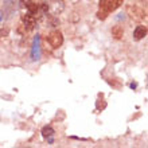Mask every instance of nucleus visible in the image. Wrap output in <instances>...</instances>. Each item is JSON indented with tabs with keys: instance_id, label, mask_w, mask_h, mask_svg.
<instances>
[{
	"instance_id": "nucleus-3",
	"label": "nucleus",
	"mask_w": 148,
	"mask_h": 148,
	"mask_svg": "<svg viewBox=\"0 0 148 148\" xmlns=\"http://www.w3.org/2000/svg\"><path fill=\"white\" fill-rule=\"evenodd\" d=\"M31 59L35 62L40 59V35L36 34L34 40H32V47H31Z\"/></svg>"
},
{
	"instance_id": "nucleus-10",
	"label": "nucleus",
	"mask_w": 148,
	"mask_h": 148,
	"mask_svg": "<svg viewBox=\"0 0 148 148\" xmlns=\"http://www.w3.org/2000/svg\"><path fill=\"white\" fill-rule=\"evenodd\" d=\"M42 11H43V12L49 11V5H47V3H43V4H42Z\"/></svg>"
},
{
	"instance_id": "nucleus-1",
	"label": "nucleus",
	"mask_w": 148,
	"mask_h": 148,
	"mask_svg": "<svg viewBox=\"0 0 148 148\" xmlns=\"http://www.w3.org/2000/svg\"><path fill=\"white\" fill-rule=\"evenodd\" d=\"M123 0H100V7L105 12H113L121 5Z\"/></svg>"
},
{
	"instance_id": "nucleus-11",
	"label": "nucleus",
	"mask_w": 148,
	"mask_h": 148,
	"mask_svg": "<svg viewBox=\"0 0 148 148\" xmlns=\"http://www.w3.org/2000/svg\"><path fill=\"white\" fill-rule=\"evenodd\" d=\"M129 86H131V89H136V88H137V84H136V82H132V84H131Z\"/></svg>"
},
{
	"instance_id": "nucleus-12",
	"label": "nucleus",
	"mask_w": 148,
	"mask_h": 148,
	"mask_svg": "<svg viewBox=\"0 0 148 148\" xmlns=\"http://www.w3.org/2000/svg\"><path fill=\"white\" fill-rule=\"evenodd\" d=\"M1 20H3V15H1V14H0V22H1Z\"/></svg>"
},
{
	"instance_id": "nucleus-4",
	"label": "nucleus",
	"mask_w": 148,
	"mask_h": 148,
	"mask_svg": "<svg viewBox=\"0 0 148 148\" xmlns=\"http://www.w3.org/2000/svg\"><path fill=\"white\" fill-rule=\"evenodd\" d=\"M22 22H23L26 30H32L34 26H35V19H34V15H31V14L22 15Z\"/></svg>"
},
{
	"instance_id": "nucleus-6",
	"label": "nucleus",
	"mask_w": 148,
	"mask_h": 148,
	"mask_svg": "<svg viewBox=\"0 0 148 148\" xmlns=\"http://www.w3.org/2000/svg\"><path fill=\"white\" fill-rule=\"evenodd\" d=\"M145 35H147V28H145V26H137V27L135 28V32H133L135 39L140 40V39H143Z\"/></svg>"
},
{
	"instance_id": "nucleus-9",
	"label": "nucleus",
	"mask_w": 148,
	"mask_h": 148,
	"mask_svg": "<svg viewBox=\"0 0 148 148\" xmlns=\"http://www.w3.org/2000/svg\"><path fill=\"white\" fill-rule=\"evenodd\" d=\"M106 15H108V12H105V11H102V10H101V11L97 14V18H98V19H102V20H104L106 18Z\"/></svg>"
},
{
	"instance_id": "nucleus-5",
	"label": "nucleus",
	"mask_w": 148,
	"mask_h": 148,
	"mask_svg": "<svg viewBox=\"0 0 148 148\" xmlns=\"http://www.w3.org/2000/svg\"><path fill=\"white\" fill-rule=\"evenodd\" d=\"M128 12L131 14V16H132L133 19H143L144 18V12H143V10H140L139 7H135V5H129L128 7Z\"/></svg>"
},
{
	"instance_id": "nucleus-7",
	"label": "nucleus",
	"mask_w": 148,
	"mask_h": 148,
	"mask_svg": "<svg viewBox=\"0 0 148 148\" xmlns=\"http://www.w3.org/2000/svg\"><path fill=\"white\" fill-rule=\"evenodd\" d=\"M112 35L116 39H121L123 35H124V30H123V27H121V26H114V27L112 28Z\"/></svg>"
},
{
	"instance_id": "nucleus-2",
	"label": "nucleus",
	"mask_w": 148,
	"mask_h": 148,
	"mask_svg": "<svg viewBox=\"0 0 148 148\" xmlns=\"http://www.w3.org/2000/svg\"><path fill=\"white\" fill-rule=\"evenodd\" d=\"M49 42L50 45L54 49H58V47L62 46L63 43V36H62V32L58 31V30H54V31H51L49 34Z\"/></svg>"
},
{
	"instance_id": "nucleus-8",
	"label": "nucleus",
	"mask_w": 148,
	"mask_h": 148,
	"mask_svg": "<svg viewBox=\"0 0 148 148\" xmlns=\"http://www.w3.org/2000/svg\"><path fill=\"white\" fill-rule=\"evenodd\" d=\"M54 135V129L51 128L50 125H47V127H45V128L42 129V136L43 137H50Z\"/></svg>"
}]
</instances>
